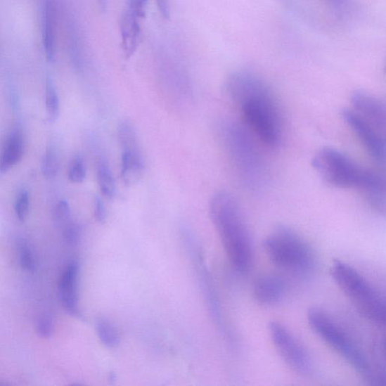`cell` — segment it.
Segmentation results:
<instances>
[{"mask_svg": "<svg viewBox=\"0 0 386 386\" xmlns=\"http://www.w3.org/2000/svg\"><path fill=\"white\" fill-rule=\"evenodd\" d=\"M95 217L96 218V220L99 223L103 224L105 222L106 217H107L106 208H105V206H104V204L102 200L99 197H96V199Z\"/></svg>", "mask_w": 386, "mask_h": 386, "instance_id": "obj_27", "label": "cell"}, {"mask_svg": "<svg viewBox=\"0 0 386 386\" xmlns=\"http://www.w3.org/2000/svg\"><path fill=\"white\" fill-rule=\"evenodd\" d=\"M226 89L249 131L268 148H277L283 128L277 103L266 83L250 72H236L228 78Z\"/></svg>", "mask_w": 386, "mask_h": 386, "instance_id": "obj_1", "label": "cell"}, {"mask_svg": "<svg viewBox=\"0 0 386 386\" xmlns=\"http://www.w3.org/2000/svg\"><path fill=\"white\" fill-rule=\"evenodd\" d=\"M97 4L98 5V7L101 11L103 13H107V10L108 7V0H97Z\"/></svg>", "mask_w": 386, "mask_h": 386, "instance_id": "obj_29", "label": "cell"}, {"mask_svg": "<svg viewBox=\"0 0 386 386\" xmlns=\"http://www.w3.org/2000/svg\"><path fill=\"white\" fill-rule=\"evenodd\" d=\"M86 176V169L84 161L81 157H77L72 162L68 177L71 182L80 184L85 181Z\"/></svg>", "mask_w": 386, "mask_h": 386, "instance_id": "obj_21", "label": "cell"}, {"mask_svg": "<svg viewBox=\"0 0 386 386\" xmlns=\"http://www.w3.org/2000/svg\"><path fill=\"white\" fill-rule=\"evenodd\" d=\"M79 266L76 262H72L63 274L59 283V297L63 307L70 315H79L77 281Z\"/></svg>", "mask_w": 386, "mask_h": 386, "instance_id": "obj_14", "label": "cell"}, {"mask_svg": "<svg viewBox=\"0 0 386 386\" xmlns=\"http://www.w3.org/2000/svg\"><path fill=\"white\" fill-rule=\"evenodd\" d=\"M24 144L22 134L17 131L8 140L1 158L0 172H6L15 165L22 158Z\"/></svg>", "mask_w": 386, "mask_h": 386, "instance_id": "obj_16", "label": "cell"}, {"mask_svg": "<svg viewBox=\"0 0 386 386\" xmlns=\"http://www.w3.org/2000/svg\"><path fill=\"white\" fill-rule=\"evenodd\" d=\"M159 11L165 19L170 18V0H155Z\"/></svg>", "mask_w": 386, "mask_h": 386, "instance_id": "obj_28", "label": "cell"}, {"mask_svg": "<svg viewBox=\"0 0 386 386\" xmlns=\"http://www.w3.org/2000/svg\"><path fill=\"white\" fill-rule=\"evenodd\" d=\"M266 255L275 266L291 272L304 274L314 266V256L305 241L293 229L278 226L264 240Z\"/></svg>", "mask_w": 386, "mask_h": 386, "instance_id": "obj_6", "label": "cell"}, {"mask_svg": "<svg viewBox=\"0 0 386 386\" xmlns=\"http://www.w3.org/2000/svg\"><path fill=\"white\" fill-rule=\"evenodd\" d=\"M97 331L104 346L114 348L119 345L120 337L117 330L108 321H99L97 325Z\"/></svg>", "mask_w": 386, "mask_h": 386, "instance_id": "obj_18", "label": "cell"}, {"mask_svg": "<svg viewBox=\"0 0 386 386\" xmlns=\"http://www.w3.org/2000/svg\"><path fill=\"white\" fill-rule=\"evenodd\" d=\"M97 176L101 193L108 199H112L116 194V184L106 162H101L98 165Z\"/></svg>", "mask_w": 386, "mask_h": 386, "instance_id": "obj_17", "label": "cell"}, {"mask_svg": "<svg viewBox=\"0 0 386 386\" xmlns=\"http://www.w3.org/2000/svg\"><path fill=\"white\" fill-rule=\"evenodd\" d=\"M29 211V195L27 192L20 193L15 205V212L20 221H24Z\"/></svg>", "mask_w": 386, "mask_h": 386, "instance_id": "obj_26", "label": "cell"}, {"mask_svg": "<svg viewBox=\"0 0 386 386\" xmlns=\"http://www.w3.org/2000/svg\"><path fill=\"white\" fill-rule=\"evenodd\" d=\"M210 214L229 262L246 274L252 266L253 245L241 207L232 195L219 192L211 201Z\"/></svg>", "mask_w": 386, "mask_h": 386, "instance_id": "obj_3", "label": "cell"}, {"mask_svg": "<svg viewBox=\"0 0 386 386\" xmlns=\"http://www.w3.org/2000/svg\"><path fill=\"white\" fill-rule=\"evenodd\" d=\"M53 332V321L49 316H44L41 317L37 325L38 335L41 338L48 339Z\"/></svg>", "mask_w": 386, "mask_h": 386, "instance_id": "obj_24", "label": "cell"}, {"mask_svg": "<svg viewBox=\"0 0 386 386\" xmlns=\"http://www.w3.org/2000/svg\"><path fill=\"white\" fill-rule=\"evenodd\" d=\"M286 290L287 285L283 278L276 275H264L255 281L252 295L259 305L273 307L283 300Z\"/></svg>", "mask_w": 386, "mask_h": 386, "instance_id": "obj_13", "label": "cell"}, {"mask_svg": "<svg viewBox=\"0 0 386 386\" xmlns=\"http://www.w3.org/2000/svg\"><path fill=\"white\" fill-rule=\"evenodd\" d=\"M269 333L280 357L295 373L309 377L314 373V363L304 345L279 321L269 322Z\"/></svg>", "mask_w": 386, "mask_h": 386, "instance_id": "obj_8", "label": "cell"}, {"mask_svg": "<svg viewBox=\"0 0 386 386\" xmlns=\"http://www.w3.org/2000/svg\"><path fill=\"white\" fill-rule=\"evenodd\" d=\"M63 229V236L67 244L75 245L78 243L80 237V229L78 225L70 222Z\"/></svg>", "mask_w": 386, "mask_h": 386, "instance_id": "obj_25", "label": "cell"}, {"mask_svg": "<svg viewBox=\"0 0 386 386\" xmlns=\"http://www.w3.org/2000/svg\"><path fill=\"white\" fill-rule=\"evenodd\" d=\"M41 171L47 179L56 176L58 171V159L54 150H48L41 165Z\"/></svg>", "mask_w": 386, "mask_h": 386, "instance_id": "obj_22", "label": "cell"}, {"mask_svg": "<svg viewBox=\"0 0 386 386\" xmlns=\"http://www.w3.org/2000/svg\"><path fill=\"white\" fill-rule=\"evenodd\" d=\"M225 139L227 149L237 169L250 185H258L262 181L264 164L253 134L236 122L226 124Z\"/></svg>", "mask_w": 386, "mask_h": 386, "instance_id": "obj_7", "label": "cell"}, {"mask_svg": "<svg viewBox=\"0 0 386 386\" xmlns=\"http://www.w3.org/2000/svg\"><path fill=\"white\" fill-rule=\"evenodd\" d=\"M148 0H127L120 22L122 49L127 58H131L141 43V22Z\"/></svg>", "mask_w": 386, "mask_h": 386, "instance_id": "obj_11", "label": "cell"}, {"mask_svg": "<svg viewBox=\"0 0 386 386\" xmlns=\"http://www.w3.org/2000/svg\"><path fill=\"white\" fill-rule=\"evenodd\" d=\"M59 98L53 83L50 79L47 81L46 86V109L49 119L51 122L56 121L59 116Z\"/></svg>", "mask_w": 386, "mask_h": 386, "instance_id": "obj_19", "label": "cell"}, {"mask_svg": "<svg viewBox=\"0 0 386 386\" xmlns=\"http://www.w3.org/2000/svg\"><path fill=\"white\" fill-rule=\"evenodd\" d=\"M118 139L122 150V180L128 186L136 185L143 174L144 160L137 131L129 121L120 124Z\"/></svg>", "mask_w": 386, "mask_h": 386, "instance_id": "obj_9", "label": "cell"}, {"mask_svg": "<svg viewBox=\"0 0 386 386\" xmlns=\"http://www.w3.org/2000/svg\"><path fill=\"white\" fill-rule=\"evenodd\" d=\"M311 329L349 363L364 379L375 382L373 366L366 354L338 323L324 310L312 308L307 312Z\"/></svg>", "mask_w": 386, "mask_h": 386, "instance_id": "obj_5", "label": "cell"}, {"mask_svg": "<svg viewBox=\"0 0 386 386\" xmlns=\"http://www.w3.org/2000/svg\"><path fill=\"white\" fill-rule=\"evenodd\" d=\"M330 276L360 314L373 324L385 327L386 306L385 297L356 269L342 260L333 262Z\"/></svg>", "mask_w": 386, "mask_h": 386, "instance_id": "obj_4", "label": "cell"}, {"mask_svg": "<svg viewBox=\"0 0 386 386\" xmlns=\"http://www.w3.org/2000/svg\"><path fill=\"white\" fill-rule=\"evenodd\" d=\"M342 119L367 150L371 158L381 166L385 163V135L363 120L351 108L342 111Z\"/></svg>", "mask_w": 386, "mask_h": 386, "instance_id": "obj_10", "label": "cell"}, {"mask_svg": "<svg viewBox=\"0 0 386 386\" xmlns=\"http://www.w3.org/2000/svg\"><path fill=\"white\" fill-rule=\"evenodd\" d=\"M57 5L56 0H45L44 44L47 60L53 61L56 53Z\"/></svg>", "mask_w": 386, "mask_h": 386, "instance_id": "obj_15", "label": "cell"}, {"mask_svg": "<svg viewBox=\"0 0 386 386\" xmlns=\"http://www.w3.org/2000/svg\"><path fill=\"white\" fill-rule=\"evenodd\" d=\"M311 165L328 184L358 191L375 212L385 213L386 188L382 174L364 168L349 155L330 148L319 150Z\"/></svg>", "mask_w": 386, "mask_h": 386, "instance_id": "obj_2", "label": "cell"}, {"mask_svg": "<svg viewBox=\"0 0 386 386\" xmlns=\"http://www.w3.org/2000/svg\"><path fill=\"white\" fill-rule=\"evenodd\" d=\"M351 104L354 112L385 135L386 110L381 100L366 91H357L352 96Z\"/></svg>", "mask_w": 386, "mask_h": 386, "instance_id": "obj_12", "label": "cell"}, {"mask_svg": "<svg viewBox=\"0 0 386 386\" xmlns=\"http://www.w3.org/2000/svg\"><path fill=\"white\" fill-rule=\"evenodd\" d=\"M18 253L20 266L29 272H33L35 269L34 257L32 250L25 240L18 242Z\"/></svg>", "mask_w": 386, "mask_h": 386, "instance_id": "obj_20", "label": "cell"}, {"mask_svg": "<svg viewBox=\"0 0 386 386\" xmlns=\"http://www.w3.org/2000/svg\"><path fill=\"white\" fill-rule=\"evenodd\" d=\"M71 212L68 202L65 200L60 201L56 207L54 218L56 224L64 228L70 223Z\"/></svg>", "mask_w": 386, "mask_h": 386, "instance_id": "obj_23", "label": "cell"}]
</instances>
